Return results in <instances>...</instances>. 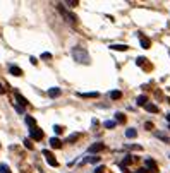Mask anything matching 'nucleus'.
I'll list each match as a JSON object with an SVG mask.
<instances>
[{"label": "nucleus", "mask_w": 170, "mask_h": 173, "mask_svg": "<svg viewBox=\"0 0 170 173\" xmlns=\"http://www.w3.org/2000/svg\"><path fill=\"white\" fill-rule=\"evenodd\" d=\"M14 110H16V112H19V113H24L22 106H19V105H14Z\"/></svg>", "instance_id": "nucleus-32"}, {"label": "nucleus", "mask_w": 170, "mask_h": 173, "mask_svg": "<svg viewBox=\"0 0 170 173\" xmlns=\"http://www.w3.org/2000/svg\"><path fill=\"white\" fill-rule=\"evenodd\" d=\"M105 172V166H96V170H94V173H103Z\"/></svg>", "instance_id": "nucleus-33"}, {"label": "nucleus", "mask_w": 170, "mask_h": 173, "mask_svg": "<svg viewBox=\"0 0 170 173\" xmlns=\"http://www.w3.org/2000/svg\"><path fill=\"white\" fill-rule=\"evenodd\" d=\"M132 161H134V158H132V156H126V158H124V161H122V166H127V165H131Z\"/></svg>", "instance_id": "nucleus-23"}, {"label": "nucleus", "mask_w": 170, "mask_h": 173, "mask_svg": "<svg viewBox=\"0 0 170 173\" xmlns=\"http://www.w3.org/2000/svg\"><path fill=\"white\" fill-rule=\"evenodd\" d=\"M169 129H170V127H169Z\"/></svg>", "instance_id": "nucleus-39"}, {"label": "nucleus", "mask_w": 170, "mask_h": 173, "mask_svg": "<svg viewBox=\"0 0 170 173\" xmlns=\"http://www.w3.org/2000/svg\"><path fill=\"white\" fill-rule=\"evenodd\" d=\"M115 125H117V122H115V120H107V122L103 123V127H105V129H113Z\"/></svg>", "instance_id": "nucleus-21"}, {"label": "nucleus", "mask_w": 170, "mask_h": 173, "mask_svg": "<svg viewBox=\"0 0 170 173\" xmlns=\"http://www.w3.org/2000/svg\"><path fill=\"white\" fill-rule=\"evenodd\" d=\"M16 101L19 103V106H28V99L22 96L21 93H16Z\"/></svg>", "instance_id": "nucleus-9"}, {"label": "nucleus", "mask_w": 170, "mask_h": 173, "mask_svg": "<svg viewBox=\"0 0 170 173\" xmlns=\"http://www.w3.org/2000/svg\"><path fill=\"white\" fill-rule=\"evenodd\" d=\"M139 41H141V46L144 48V50H148V48H151V41L146 36H143V34H139Z\"/></svg>", "instance_id": "nucleus-7"}, {"label": "nucleus", "mask_w": 170, "mask_h": 173, "mask_svg": "<svg viewBox=\"0 0 170 173\" xmlns=\"http://www.w3.org/2000/svg\"><path fill=\"white\" fill-rule=\"evenodd\" d=\"M53 132H55L57 135L62 134V132H64V127H60V125H53Z\"/></svg>", "instance_id": "nucleus-27"}, {"label": "nucleus", "mask_w": 170, "mask_h": 173, "mask_svg": "<svg viewBox=\"0 0 170 173\" xmlns=\"http://www.w3.org/2000/svg\"><path fill=\"white\" fill-rule=\"evenodd\" d=\"M144 110L150 112V113H158V112H160V108H158L156 105H153V103H148V105L144 106Z\"/></svg>", "instance_id": "nucleus-13"}, {"label": "nucleus", "mask_w": 170, "mask_h": 173, "mask_svg": "<svg viewBox=\"0 0 170 173\" xmlns=\"http://www.w3.org/2000/svg\"><path fill=\"white\" fill-rule=\"evenodd\" d=\"M136 103H137V106H146V105H148V96H144V94L137 96Z\"/></svg>", "instance_id": "nucleus-12"}, {"label": "nucleus", "mask_w": 170, "mask_h": 173, "mask_svg": "<svg viewBox=\"0 0 170 173\" xmlns=\"http://www.w3.org/2000/svg\"><path fill=\"white\" fill-rule=\"evenodd\" d=\"M105 149V146H103V142H94V144H91L90 146V153H100V151H103Z\"/></svg>", "instance_id": "nucleus-6"}, {"label": "nucleus", "mask_w": 170, "mask_h": 173, "mask_svg": "<svg viewBox=\"0 0 170 173\" xmlns=\"http://www.w3.org/2000/svg\"><path fill=\"white\" fill-rule=\"evenodd\" d=\"M26 125H29V130H33V129H36V120L28 115L26 116Z\"/></svg>", "instance_id": "nucleus-14"}, {"label": "nucleus", "mask_w": 170, "mask_h": 173, "mask_svg": "<svg viewBox=\"0 0 170 173\" xmlns=\"http://www.w3.org/2000/svg\"><path fill=\"white\" fill-rule=\"evenodd\" d=\"M110 50H117V52H127L129 46L127 45H110Z\"/></svg>", "instance_id": "nucleus-15"}, {"label": "nucleus", "mask_w": 170, "mask_h": 173, "mask_svg": "<svg viewBox=\"0 0 170 173\" xmlns=\"http://www.w3.org/2000/svg\"><path fill=\"white\" fill-rule=\"evenodd\" d=\"M169 53H170V50H169Z\"/></svg>", "instance_id": "nucleus-38"}, {"label": "nucleus", "mask_w": 170, "mask_h": 173, "mask_svg": "<svg viewBox=\"0 0 170 173\" xmlns=\"http://www.w3.org/2000/svg\"><path fill=\"white\" fill-rule=\"evenodd\" d=\"M43 156L46 158V163H48L50 166H55V168L58 166V161H57V159H55V156H53V154L50 153L48 149H45V151H43Z\"/></svg>", "instance_id": "nucleus-3"}, {"label": "nucleus", "mask_w": 170, "mask_h": 173, "mask_svg": "<svg viewBox=\"0 0 170 173\" xmlns=\"http://www.w3.org/2000/svg\"><path fill=\"white\" fill-rule=\"evenodd\" d=\"M50 58H52V53H48V52H46V53H41V60H50Z\"/></svg>", "instance_id": "nucleus-29"}, {"label": "nucleus", "mask_w": 170, "mask_h": 173, "mask_svg": "<svg viewBox=\"0 0 170 173\" xmlns=\"http://www.w3.org/2000/svg\"><path fill=\"white\" fill-rule=\"evenodd\" d=\"M126 147L127 149H134V151H141V146H137V144H127Z\"/></svg>", "instance_id": "nucleus-26"}, {"label": "nucleus", "mask_w": 170, "mask_h": 173, "mask_svg": "<svg viewBox=\"0 0 170 173\" xmlns=\"http://www.w3.org/2000/svg\"><path fill=\"white\" fill-rule=\"evenodd\" d=\"M155 135H156L158 139H162L165 144H170V137H169L167 134H163V132H155Z\"/></svg>", "instance_id": "nucleus-17"}, {"label": "nucleus", "mask_w": 170, "mask_h": 173, "mask_svg": "<svg viewBox=\"0 0 170 173\" xmlns=\"http://www.w3.org/2000/svg\"><path fill=\"white\" fill-rule=\"evenodd\" d=\"M144 129H146V130H153V123H151V122H146V123H144Z\"/></svg>", "instance_id": "nucleus-31"}, {"label": "nucleus", "mask_w": 170, "mask_h": 173, "mask_svg": "<svg viewBox=\"0 0 170 173\" xmlns=\"http://www.w3.org/2000/svg\"><path fill=\"white\" fill-rule=\"evenodd\" d=\"M29 137L33 139V141H41L43 139V130L41 129H33V130H29Z\"/></svg>", "instance_id": "nucleus-4"}, {"label": "nucleus", "mask_w": 170, "mask_h": 173, "mask_svg": "<svg viewBox=\"0 0 170 173\" xmlns=\"http://www.w3.org/2000/svg\"><path fill=\"white\" fill-rule=\"evenodd\" d=\"M136 135H137V130H136V129H127V130H126V137H129V139H134Z\"/></svg>", "instance_id": "nucleus-20"}, {"label": "nucleus", "mask_w": 170, "mask_h": 173, "mask_svg": "<svg viewBox=\"0 0 170 173\" xmlns=\"http://www.w3.org/2000/svg\"><path fill=\"white\" fill-rule=\"evenodd\" d=\"M79 98H98L100 93H77Z\"/></svg>", "instance_id": "nucleus-18"}, {"label": "nucleus", "mask_w": 170, "mask_h": 173, "mask_svg": "<svg viewBox=\"0 0 170 173\" xmlns=\"http://www.w3.org/2000/svg\"><path fill=\"white\" fill-rule=\"evenodd\" d=\"M136 173H150V170H148V168H139Z\"/></svg>", "instance_id": "nucleus-34"}, {"label": "nucleus", "mask_w": 170, "mask_h": 173, "mask_svg": "<svg viewBox=\"0 0 170 173\" xmlns=\"http://www.w3.org/2000/svg\"><path fill=\"white\" fill-rule=\"evenodd\" d=\"M72 58H74L77 63H84V65H90V62H91L90 53H88L83 46H74V48H72Z\"/></svg>", "instance_id": "nucleus-1"}, {"label": "nucleus", "mask_w": 170, "mask_h": 173, "mask_svg": "<svg viewBox=\"0 0 170 173\" xmlns=\"http://www.w3.org/2000/svg\"><path fill=\"white\" fill-rule=\"evenodd\" d=\"M10 74L16 77H21L22 76V69L21 67H17V65H10Z\"/></svg>", "instance_id": "nucleus-10"}, {"label": "nucleus", "mask_w": 170, "mask_h": 173, "mask_svg": "<svg viewBox=\"0 0 170 173\" xmlns=\"http://www.w3.org/2000/svg\"><path fill=\"white\" fill-rule=\"evenodd\" d=\"M29 62H31L33 65H36V63H38V60H36V58H35V57H29Z\"/></svg>", "instance_id": "nucleus-35"}, {"label": "nucleus", "mask_w": 170, "mask_h": 173, "mask_svg": "<svg viewBox=\"0 0 170 173\" xmlns=\"http://www.w3.org/2000/svg\"><path fill=\"white\" fill-rule=\"evenodd\" d=\"M5 93V88H3V84H0V94H3Z\"/></svg>", "instance_id": "nucleus-36"}, {"label": "nucleus", "mask_w": 170, "mask_h": 173, "mask_svg": "<svg viewBox=\"0 0 170 173\" xmlns=\"http://www.w3.org/2000/svg\"><path fill=\"white\" fill-rule=\"evenodd\" d=\"M77 3H79L77 0H69V2H67V5H69V7H76Z\"/></svg>", "instance_id": "nucleus-30"}, {"label": "nucleus", "mask_w": 170, "mask_h": 173, "mask_svg": "<svg viewBox=\"0 0 170 173\" xmlns=\"http://www.w3.org/2000/svg\"><path fill=\"white\" fill-rule=\"evenodd\" d=\"M0 173H12V172H10V168L5 163H0Z\"/></svg>", "instance_id": "nucleus-22"}, {"label": "nucleus", "mask_w": 170, "mask_h": 173, "mask_svg": "<svg viewBox=\"0 0 170 173\" xmlns=\"http://www.w3.org/2000/svg\"><path fill=\"white\" fill-rule=\"evenodd\" d=\"M115 122H119V123H124V122H126V115H124L122 112L115 113Z\"/></svg>", "instance_id": "nucleus-19"}, {"label": "nucleus", "mask_w": 170, "mask_h": 173, "mask_svg": "<svg viewBox=\"0 0 170 173\" xmlns=\"http://www.w3.org/2000/svg\"><path fill=\"white\" fill-rule=\"evenodd\" d=\"M136 63H137V65H144V63H146V58L144 57H137L136 58Z\"/></svg>", "instance_id": "nucleus-28"}, {"label": "nucleus", "mask_w": 170, "mask_h": 173, "mask_svg": "<svg viewBox=\"0 0 170 173\" xmlns=\"http://www.w3.org/2000/svg\"><path fill=\"white\" fill-rule=\"evenodd\" d=\"M110 98H112V99H120V98H122V93H120V91H112V93H110Z\"/></svg>", "instance_id": "nucleus-24"}, {"label": "nucleus", "mask_w": 170, "mask_h": 173, "mask_svg": "<svg viewBox=\"0 0 170 173\" xmlns=\"http://www.w3.org/2000/svg\"><path fill=\"white\" fill-rule=\"evenodd\" d=\"M60 94H62V89H60V88H52V89L48 91V96L50 98H58Z\"/></svg>", "instance_id": "nucleus-11"}, {"label": "nucleus", "mask_w": 170, "mask_h": 173, "mask_svg": "<svg viewBox=\"0 0 170 173\" xmlns=\"http://www.w3.org/2000/svg\"><path fill=\"white\" fill-rule=\"evenodd\" d=\"M79 137H81V134H79V132H76V134H71L69 137H67V139H65V142H69V144H74V142L77 141V139H79Z\"/></svg>", "instance_id": "nucleus-16"}, {"label": "nucleus", "mask_w": 170, "mask_h": 173, "mask_svg": "<svg viewBox=\"0 0 170 173\" xmlns=\"http://www.w3.org/2000/svg\"><path fill=\"white\" fill-rule=\"evenodd\" d=\"M50 146H52L53 149H60V147H62V141H60L58 137H52V139H50Z\"/></svg>", "instance_id": "nucleus-8"}, {"label": "nucleus", "mask_w": 170, "mask_h": 173, "mask_svg": "<svg viewBox=\"0 0 170 173\" xmlns=\"http://www.w3.org/2000/svg\"><path fill=\"white\" fill-rule=\"evenodd\" d=\"M57 9H58V12L65 17V21H69V22H72V24H76V22H77V16H76V14H72V12H69V10H67L62 3H58V5H57Z\"/></svg>", "instance_id": "nucleus-2"}, {"label": "nucleus", "mask_w": 170, "mask_h": 173, "mask_svg": "<svg viewBox=\"0 0 170 173\" xmlns=\"http://www.w3.org/2000/svg\"><path fill=\"white\" fill-rule=\"evenodd\" d=\"M22 142H24V147H28V149H33V142H31V139H24Z\"/></svg>", "instance_id": "nucleus-25"}, {"label": "nucleus", "mask_w": 170, "mask_h": 173, "mask_svg": "<svg viewBox=\"0 0 170 173\" xmlns=\"http://www.w3.org/2000/svg\"><path fill=\"white\" fill-rule=\"evenodd\" d=\"M144 165H146V168H148L150 172H153V173L158 172V165H156L151 158H146V159H144Z\"/></svg>", "instance_id": "nucleus-5"}, {"label": "nucleus", "mask_w": 170, "mask_h": 173, "mask_svg": "<svg viewBox=\"0 0 170 173\" xmlns=\"http://www.w3.org/2000/svg\"><path fill=\"white\" fill-rule=\"evenodd\" d=\"M167 120H169V122H170V113H169V115H167Z\"/></svg>", "instance_id": "nucleus-37"}]
</instances>
